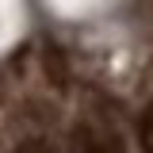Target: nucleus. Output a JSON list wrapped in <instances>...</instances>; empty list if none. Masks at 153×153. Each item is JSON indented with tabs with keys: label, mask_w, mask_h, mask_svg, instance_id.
I'll return each mask as SVG.
<instances>
[{
	"label": "nucleus",
	"mask_w": 153,
	"mask_h": 153,
	"mask_svg": "<svg viewBox=\"0 0 153 153\" xmlns=\"http://www.w3.org/2000/svg\"><path fill=\"white\" fill-rule=\"evenodd\" d=\"M16 153H54V149H50L42 138H27V142H19V149H16Z\"/></svg>",
	"instance_id": "obj_3"
},
{
	"label": "nucleus",
	"mask_w": 153,
	"mask_h": 153,
	"mask_svg": "<svg viewBox=\"0 0 153 153\" xmlns=\"http://www.w3.org/2000/svg\"><path fill=\"white\" fill-rule=\"evenodd\" d=\"M65 153H119V146H115V138L100 134L96 126L76 123L73 134H69V149H65Z\"/></svg>",
	"instance_id": "obj_1"
},
{
	"label": "nucleus",
	"mask_w": 153,
	"mask_h": 153,
	"mask_svg": "<svg viewBox=\"0 0 153 153\" xmlns=\"http://www.w3.org/2000/svg\"><path fill=\"white\" fill-rule=\"evenodd\" d=\"M138 146H142V153H153V100L138 115Z\"/></svg>",
	"instance_id": "obj_2"
}]
</instances>
